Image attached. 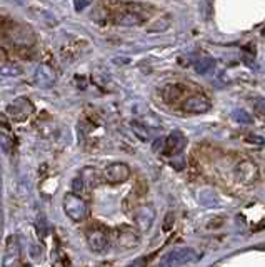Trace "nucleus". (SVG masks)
<instances>
[{"label":"nucleus","mask_w":265,"mask_h":267,"mask_svg":"<svg viewBox=\"0 0 265 267\" xmlns=\"http://www.w3.org/2000/svg\"><path fill=\"white\" fill-rule=\"evenodd\" d=\"M195 259H197V252L194 249H190V247H182V249H175L172 252H168V254L160 260V267H180Z\"/></svg>","instance_id":"nucleus-1"},{"label":"nucleus","mask_w":265,"mask_h":267,"mask_svg":"<svg viewBox=\"0 0 265 267\" xmlns=\"http://www.w3.org/2000/svg\"><path fill=\"white\" fill-rule=\"evenodd\" d=\"M104 177L110 184H120V182H125L130 177V169L124 162H115V164L105 167Z\"/></svg>","instance_id":"nucleus-2"},{"label":"nucleus","mask_w":265,"mask_h":267,"mask_svg":"<svg viewBox=\"0 0 265 267\" xmlns=\"http://www.w3.org/2000/svg\"><path fill=\"white\" fill-rule=\"evenodd\" d=\"M182 108L188 114H204L210 108V100L205 96H190L182 102Z\"/></svg>","instance_id":"nucleus-3"},{"label":"nucleus","mask_w":265,"mask_h":267,"mask_svg":"<svg viewBox=\"0 0 265 267\" xmlns=\"http://www.w3.org/2000/svg\"><path fill=\"white\" fill-rule=\"evenodd\" d=\"M185 146V137L184 134L180 130H174L170 136L165 139V144H164V154L165 156H174L177 154V152L182 150V147Z\"/></svg>","instance_id":"nucleus-4"},{"label":"nucleus","mask_w":265,"mask_h":267,"mask_svg":"<svg viewBox=\"0 0 265 267\" xmlns=\"http://www.w3.org/2000/svg\"><path fill=\"white\" fill-rule=\"evenodd\" d=\"M235 172H237L238 179L242 182H245V184H252V182L257 179V176H258L257 166H255L254 162H250V160L240 162V164L237 166V169H235Z\"/></svg>","instance_id":"nucleus-5"},{"label":"nucleus","mask_w":265,"mask_h":267,"mask_svg":"<svg viewBox=\"0 0 265 267\" xmlns=\"http://www.w3.org/2000/svg\"><path fill=\"white\" fill-rule=\"evenodd\" d=\"M88 246L94 252H104L108 247V237L104 230L88 232Z\"/></svg>","instance_id":"nucleus-6"},{"label":"nucleus","mask_w":265,"mask_h":267,"mask_svg":"<svg viewBox=\"0 0 265 267\" xmlns=\"http://www.w3.org/2000/svg\"><path fill=\"white\" fill-rule=\"evenodd\" d=\"M17 257H18V240H17V237L12 236L7 239V246H5L4 267H12Z\"/></svg>","instance_id":"nucleus-7"},{"label":"nucleus","mask_w":265,"mask_h":267,"mask_svg":"<svg viewBox=\"0 0 265 267\" xmlns=\"http://www.w3.org/2000/svg\"><path fill=\"white\" fill-rule=\"evenodd\" d=\"M20 106H22V98H18V100H15L14 104H10L8 108H7L10 116L14 117V120H17V122L25 120V118H27L30 114H32V106L25 107V108H22Z\"/></svg>","instance_id":"nucleus-8"},{"label":"nucleus","mask_w":265,"mask_h":267,"mask_svg":"<svg viewBox=\"0 0 265 267\" xmlns=\"http://www.w3.org/2000/svg\"><path fill=\"white\" fill-rule=\"evenodd\" d=\"M182 96H184V88L180 86H175V84L167 86L164 90V100L167 104H177L182 98Z\"/></svg>","instance_id":"nucleus-9"},{"label":"nucleus","mask_w":265,"mask_h":267,"mask_svg":"<svg viewBox=\"0 0 265 267\" xmlns=\"http://www.w3.org/2000/svg\"><path fill=\"white\" fill-rule=\"evenodd\" d=\"M118 242L125 247H134L138 242V236L132 229H122L118 232Z\"/></svg>","instance_id":"nucleus-10"},{"label":"nucleus","mask_w":265,"mask_h":267,"mask_svg":"<svg viewBox=\"0 0 265 267\" xmlns=\"http://www.w3.org/2000/svg\"><path fill=\"white\" fill-rule=\"evenodd\" d=\"M215 67V60L212 57H202L198 58L197 62L194 64V68L197 74H207V72H212Z\"/></svg>","instance_id":"nucleus-11"},{"label":"nucleus","mask_w":265,"mask_h":267,"mask_svg":"<svg viewBox=\"0 0 265 267\" xmlns=\"http://www.w3.org/2000/svg\"><path fill=\"white\" fill-rule=\"evenodd\" d=\"M232 117H234V120L237 122V124H244V126H247V124H252L254 122V118L250 117L245 110H235L232 114Z\"/></svg>","instance_id":"nucleus-12"},{"label":"nucleus","mask_w":265,"mask_h":267,"mask_svg":"<svg viewBox=\"0 0 265 267\" xmlns=\"http://www.w3.org/2000/svg\"><path fill=\"white\" fill-rule=\"evenodd\" d=\"M245 144H248V146H258V147H262L265 144V139L264 137H260V136H247L245 137Z\"/></svg>","instance_id":"nucleus-13"},{"label":"nucleus","mask_w":265,"mask_h":267,"mask_svg":"<svg viewBox=\"0 0 265 267\" xmlns=\"http://www.w3.org/2000/svg\"><path fill=\"white\" fill-rule=\"evenodd\" d=\"M254 108H255V112L260 114V116H265V98H260V100L255 102Z\"/></svg>","instance_id":"nucleus-14"},{"label":"nucleus","mask_w":265,"mask_h":267,"mask_svg":"<svg viewBox=\"0 0 265 267\" xmlns=\"http://www.w3.org/2000/svg\"><path fill=\"white\" fill-rule=\"evenodd\" d=\"M132 127H134V130H135V132H137L138 139H142V140H147V137H148V136H147V130H145V128H144V127H138V126H137V124H134V126H132Z\"/></svg>","instance_id":"nucleus-15"},{"label":"nucleus","mask_w":265,"mask_h":267,"mask_svg":"<svg viewBox=\"0 0 265 267\" xmlns=\"http://www.w3.org/2000/svg\"><path fill=\"white\" fill-rule=\"evenodd\" d=\"M145 266H147V257H138L134 262H130L127 267H145Z\"/></svg>","instance_id":"nucleus-16"},{"label":"nucleus","mask_w":265,"mask_h":267,"mask_svg":"<svg viewBox=\"0 0 265 267\" xmlns=\"http://www.w3.org/2000/svg\"><path fill=\"white\" fill-rule=\"evenodd\" d=\"M0 128H5V130H10V122L8 118L0 112Z\"/></svg>","instance_id":"nucleus-17"},{"label":"nucleus","mask_w":265,"mask_h":267,"mask_svg":"<svg viewBox=\"0 0 265 267\" xmlns=\"http://www.w3.org/2000/svg\"><path fill=\"white\" fill-rule=\"evenodd\" d=\"M90 4H92V0H75V8H77V10H82V8L90 6Z\"/></svg>","instance_id":"nucleus-18"},{"label":"nucleus","mask_w":265,"mask_h":267,"mask_svg":"<svg viewBox=\"0 0 265 267\" xmlns=\"http://www.w3.org/2000/svg\"><path fill=\"white\" fill-rule=\"evenodd\" d=\"M174 224V214H167V219L164 222V230H168Z\"/></svg>","instance_id":"nucleus-19"},{"label":"nucleus","mask_w":265,"mask_h":267,"mask_svg":"<svg viewBox=\"0 0 265 267\" xmlns=\"http://www.w3.org/2000/svg\"><path fill=\"white\" fill-rule=\"evenodd\" d=\"M18 2H24V0H18Z\"/></svg>","instance_id":"nucleus-20"},{"label":"nucleus","mask_w":265,"mask_h":267,"mask_svg":"<svg viewBox=\"0 0 265 267\" xmlns=\"http://www.w3.org/2000/svg\"><path fill=\"white\" fill-rule=\"evenodd\" d=\"M264 36H265V30H264Z\"/></svg>","instance_id":"nucleus-21"}]
</instances>
